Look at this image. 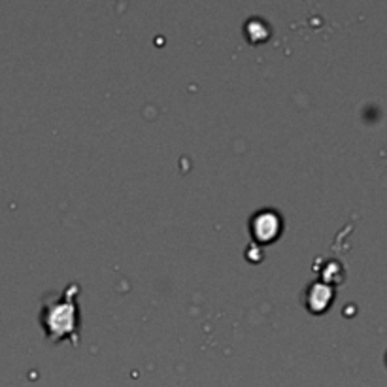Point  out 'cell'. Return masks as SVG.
<instances>
[{
	"label": "cell",
	"mask_w": 387,
	"mask_h": 387,
	"mask_svg": "<svg viewBox=\"0 0 387 387\" xmlns=\"http://www.w3.org/2000/svg\"><path fill=\"white\" fill-rule=\"evenodd\" d=\"M78 284H70L61 293H51L44 298L40 323L44 327L45 335L53 342L70 340L78 344L79 337V306H78Z\"/></svg>",
	"instance_id": "1"
},
{
	"label": "cell",
	"mask_w": 387,
	"mask_h": 387,
	"mask_svg": "<svg viewBox=\"0 0 387 387\" xmlns=\"http://www.w3.org/2000/svg\"><path fill=\"white\" fill-rule=\"evenodd\" d=\"M281 230V218L274 210H261L252 218V235L259 242H272Z\"/></svg>",
	"instance_id": "2"
},
{
	"label": "cell",
	"mask_w": 387,
	"mask_h": 387,
	"mask_svg": "<svg viewBox=\"0 0 387 387\" xmlns=\"http://www.w3.org/2000/svg\"><path fill=\"white\" fill-rule=\"evenodd\" d=\"M332 301V289L331 286H325V284H314L310 286L308 293H306V304H308L310 310L314 312H321L325 310Z\"/></svg>",
	"instance_id": "3"
}]
</instances>
